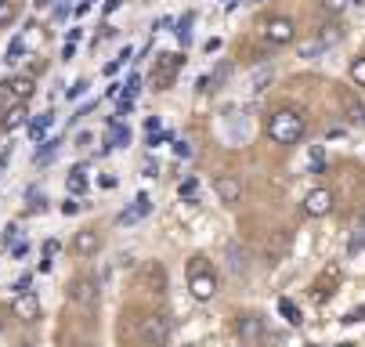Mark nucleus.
I'll return each mask as SVG.
<instances>
[{"label":"nucleus","mask_w":365,"mask_h":347,"mask_svg":"<svg viewBox=\"0 0 365 347\" xmlns=\"http://www.w3.org/2000/svg\"><path fill=\"white\" fill-rule=\"evenodd\" d=\"M185 275H188V293L195 296V301H202V304L214 301V293H217V275H214L210 261H206L202 254H195V257L188 261Z\"/></svg>","instance_id":"obj_1"},{"label":"nucleus","mask_w":365,"mask_h":347,"mask_svg":"<svg viewBox=\"0 0 365 347\" xmlns=\"http://www.w3.org/2000/svg\"><path fill=\"white\" fill-rule=\"evenodd\" d=\"M304 130H307V123L297 109H279L268 116V138L275 145H297L304 138Z\"/></svg>","instance_id":"obj_2"},{"label":"nucleus","mask_w":365,"mask_h":347,"mask_svg":"<svg viewBox=\"0 0 365 347\" xmlns=\"http://www.w3.org/2000/svg\"><path fill=\"white\" fill-rule=\"evenodd\" d=\"M141 340H148L152 347H163L170 343V318L163 311H152L141 318Z\"/></svg>","instance_id":"obj_3"},{"label":"nucleus","mask_w":365,"mask_h":347,"mask_svg":"<svg viewBox=\"0 0 365 347\" xmlns=\"http://www.w3.org/2000/svg\"><path fill=\"white\" fill-rule=\"evenodd\" d=\"M138 282H141V289H148V293H167V271H163V264L160 261H145L141 264V271H138Z\"/></svg>","instance_id":"obj_4"},{"label":"nucleus","mask_w":365,"mask_h":347,"mask_svg":"<svg viewBox=\"0 0 365 347\" xmlns=\"http://www.w3.org/2000/svg\"><path fill=\"white\" fill-rule=\"evenodd\" d=\"M33 98V80H26V76H11L8 83H4V90H0V105H19V102H29Z\"/></svg>","instance_id":"obj_5"},{"label":"nucleus","mask_w":365,"mask_h":347,"mask_svg":"<svg viewBox=\"0 0 365 347\" xmlns=\"http://www.w3.org/2000/svg\"><path fill=\"white\" fill-rule=\"evenodd\" d=\"M304 214H307V217H326V214H333V192H329V188H311V192L304 195Z\"/></svg>","instance_id":"obj_6"},{"label":"nucleus","mask_w":365,"mask_h":347,"mask_svg":"<svg viewBox=\"0 0 365 347\" xmlns=\"http://www.w3.org/2000/svg\"><path fill=\"white\" fill-rule=\"evenodd\" d=\"M181 55H163V62H160V69L152 73V90H167L170 83H174V76H178V69H181Z\"/></svg>","instance_id":"obj_7"},{"label":"nucleus","mask_w":365,"mask_h":347,"mask_svg":"<svg viewBox=\"0 0 365 347\" xmlns=\"http://www.w3.org/2000/svg\"><path fill=\"white\" fill-rule=\"evenodd\" d=\"M11 315L22 318V322H36V318H40V301H36V293H33V289L19 293L15 301H11Z\"/></svg>","instance_id":"obj_8"},{"label":"nucleus","mask_w":365,"mask_h":347,"mask_svg":"<svg viewBox=\"0 0 365 347\" xmlns=\"http://www.w3.org/2000/svg\"><path fill=\"white\" fill-rule=\"evenodd\" d=\"M69 301L76 304V308H94L98 304V286L91 282V279H76L73 286H69Z\"/></svg>","instance_id":"obj_9"},{"label":"nucleus","mask_w":365,"mask_h":347,"mask_svg":"<svg viewBox=\"0 0 365 347\" xmlns=\"http://www.w3.org/2000/svg\"><path fill=\"white\" fill-rule=\"evenodd\" d=\"M214 188H217V200H221V203H228V207L242 200V181H239V177H232V174H221V177L214 181Z\"/></svg>","instance_id":"obj_10"},{"label":"nucleus","mask_w":365,"mask_h":347,"mask_svg":"<svg viewBox=\"0 0 365 347\" xmlns=\"http://www.w3.org/2000/svg\"><path fill=\"white\" fill-rule=\"evenodd\" d=\"M289 246H293V232H289V228L272 232V239H268V261H272V264H279V261L289 254Z\"/></svg>","instance_id":"obj_11"},{"label":"nucleus","mask_w":365,"mask_h":347,"mask_svg":"<svg viewBox=\"0 0 365 347\" xmlns=\"http://www.w3.org/2000/svg\"><path fill=\"white\" fill-rule=\"evenodd\" d=\"M22 127H29V109H26V102L11 105V109L4 113V120H0V130H4V134H15V130H22Z\"/></svg>","instance_id":"obj_12"},{"label":"nucleus","mask_w":365,"mask_h":347,"mask_svg":"<svg viewBox=\"0 0 365 347\" xmlns=\"http://www.w3.org/2000/svg\"><path fill=\"white\" fill-rule=\"evenodd\" d=\"M293 33H297V26H293L289 19H268V26H264V36H268L272 43H289Z\"/></svg>","instance_id":"obj_13"},{"label":"nucleus","mask_w":365,"mask_h":347,"mask_svg":"<svg viewBox=\"0 0 365 347\" xmlns=\"http://www.w3.org/2000/svg\"><path fill=\"white\" fill-rule=\"evenodd\" d=\"M152 214V200H148V195H138V200L116 217V224H134V221H145Z\"/></svg>","instance_id":"obj_14"},{"label":"nucleus","mask_w":365,"mask_h":347,"mask_svg":"<svg viewBox=\"0 0 365 347\" xmlns=\"http://www.w3.org/2000/svg\"><path fill=\"white\" fill-rule=\"evenodd\" d=\"M336 279H340V264H329L326 275L315 282V289H311V296H315V301H329L333 289H336Z\"/></svg>","instance_id":"obj_15"},{"label":"nucleus","mask_w":365,"mask_h":347,"mask_svg":"<svg viewBox=\"0 0 365 347\" xmlns=\"http://www.w3.org/2000/svg\"><path fill=\"white\" fill-rule=\"evenodd\" d=\"M260 336H264V318H260V315H242L239 318V340L242 343H253Z\"/></svg>","instance_id":"obj_16"},{"label":"nucleus","mask_w":365,"mask_h":347,"mask_svg":"<svg viewBox=\"0 0 365 347\" xmlns=\"http://www.w3.org/2000/svg\"><path fill=\"white\" fill-rule=\"evenodd\" d=\"M73 250H76L80 257H94V254L101 250V235H98V232H76Z\"/></svg>","instance_id":"obj_17"},{"label":"nucleus","mask_w":365,"mask_h":347,"mask_svg":"<svg viewBox=\"0 0 365 347\" xmlns=\"http://www.w3.org/2000/svg\"><path fill=\"white\" fill-rule=\"evenodd\" d=\"M66 188H69L73 195H80V192L87 188V167H83V163H76V167L69 170V177H66Z\"/></svg>","instance_id":"obj_18"},{"label":"nucleus","mask_w":365,"mask_h":347,"mask_svg":"<svg viewBox=\"0 0 365 347\" xmlns=\"http://www.w3.org/2000/svg\"><path fill=\"white\" fill-rule=\"evenodd\" d=\"M344 109H347V120H351L354 127H361V123H365V105L358 102L354 94H344Z\"/></svg>","instance_id":"obj_19"},{"label":"nucleus","mask_w":365,"mask_h":347,"mask_svg":"<svg viewBox=\"0 0 365 347\" xmlns=\"http://www.w3.org/2000/svg\"><path fill=\"white\" fill-rule=\"evenodd\" d=\"M51 120H55V113H40V116H33V120H29V127H26V130H29V138H33V141H40Z\"/></svg>","instance_id":"obj_20"},{"label":"nucleus","mask_w":365,"mask_h":347,"mask_svg":"<svg viewBox=\"0 0 365 347\" xmlns=\"http://www.w3.org/2000/svg\"><path fill=\"white\" fill-rule=\"evenodd\" d=\"M279 315L289 322V326H300L304 318H300V308L293 304V301H286V296H282V301H279Z\"/></svg>","instance_id":"obj_21"},{"label":"nucleus","mask_w":365,"mask_h":347,"mask_svg":"<svg viewBox=\"0 0 365 347\" xmlns=\"http://www.w3.org/2000/svg\"><path fill=\"white\" fill-rule=\"evenodd\" d=\"M228 257H232V268H235V275H242L246 271V250L239 242H228Z\"/></svg>","instance_id":"obj_22"},{"label":"nucleus","mask_w":365,"mask_h":347,"mask_svg":"<svg viewBox=\"0 0 365 347\" xmlns=\"http://www.w3.org/2000/svg\"><path fill=\"white\" fill-rule=\"evenodd\" d=\"M319 40H322L326 47H333L336 40H344V26H336V22H329V26H322V33H319Z\"/></svg>","instance_id":"obj_23"},{"label":"nucleus","mask_w":365,"mask_h":347,"mask_svg":"<svg viewBox=\"0 0 365 347\" xmlns=\"http://www.w3.org/2000/svg\"><path fill=\"white\" fill-rule=\"evenodd\" d=\"M15 15H19V8L11 4V0H0V29L11 26V22H15Z\"/></svg>","instance_id":"obj_24"},{"label":"nucleus","mask_w":365,"mask_h":347,"mask_svg":"<svg viewBox=\"0 0 365 347\" xmlns=\"http://www.w3.org/2000/svg\"><path fill=\"white\" fill-rule=\"evenodd\" d=\"M116 141V148H123L127 141H130V130L123 127V123H116V127H109V145Z\"/></svg>","instance_id":"obj_25"},{"label":"nucleus","mask_w":365,"mask_h":347,"mask_svg":"<svg viewBox=\"0 0 365 347\" xmlns=\"http://www.w3.org/2000/svg\"><path fill=\"white\" fill-rule=\"evenodd\" d=\"M322 51H326V43H322V40H311V43L300 47V58H319Z\"/></svg>","instance_id":"obj_26"},{"label":"nucleus","mask_w":365,"mask_h":347,"mask_svg":"<svg viewBox=\"0 0 365 347\" xmlns=\"http://www.w3.org/2000/svg\"><path fill=\"white\" fill-rule=\"evenodd\" d=\"M351 80H354L358 87H365V55L351 62Z\"/></svg>","instance_id":"obj_27"},{"label":"nucleus","mask_w":365,"mask_h":347,"mask_svg":"<svg viewBox=\"0 0 365 347\" xmlns=\"http://www.w3.org/2000/svg\"><path fill=\"white\" fill-rule=\"evenodd\" d=\"M55 152H58V141H55V138H51V141H43V148H40V156H36V163L43 167V163H47L51 156H55Z\"/></svg>","instance_id":"obj_28"},{"label":"nucleus","mask_w":365,"mask_h":347,"mask_svg":"<svg viewBox=\"0 0 365 347\" xmlns=\"http://www.w3.org/2000/svg\"><path fill=\"white\" fill-rule=\"evenodd\" d=\"M347 4H351V0H322V11H326V15H340Z\"/></svg>","instance_id":"obj_29"},{"label":"nucleus","mask_w":365,"mask_h":347,"mask_svg":"<svg viewBox=\"0 0 365 347\" xmlns=\"http://www.w3.org/2000/svg\"><path fill=\"white\" fill-rule=\"evenodd\" d=\"M344 322H347V326H358V322H365V304H358L354 311H347V315H344Z\"/></svg>","instance_id":"obj_30"},{"label":"nucleus","mask_w":365,"mask_h":347,"mask_svg":"<svg viewBox=\"0 0 365 347\" xmlns=\"http://www.w3.org/2000/svg\"><path fill=\"white\" fill-rule=\"evenodd\" d=\"M19 58H22V36H15V40H11V47H8V58H4V62H19Z\"/></svg>","instance_id":"obj_31"},{"label":"nucleus","mask_w":365,"mask_h":347,"mask_svg":"<svg viewBox=\"0 0 365 347\" xmlns=\"http://www.w3.org/2000/svg\"><path fill=\"white\" fill-rule=\"evenodd\" d=\"M62 214H66V217H73V214H80V203H76V195H69V200L62 203Z\"/></svg>","instance_id":"obj_32"},{"label":"nucleus","mask_w":365,"mask_h":347,"mask_svg":"<svg viewBox=\"0 0 365 347\" xmlns=\"http://www.w3.org/2000/svg\"><path fill=\"white\" fill-rule=\"evenodd\" d=\"M268 80H272V73L264 69L260 76H253V90H268Z\"/></svg>","instance_id":"obj_33"},{"label":"nucleus","mask_w":365,"mask_h":347,"mask_svg":"<svg viewBox=\"0 0 365 347\" xmlns=\"http://www.w3.org/2000/svg\"><path fill=\"white\" fill-rule=\"evenodd\" d=\"M51 4H55V0H33V11H36V15H47Z\"/></svg>","instance_id":"obj_34"},{"label":"nucleus","mask_w":365,"mask_h":347,"mask_svg":"<svg viewBox=\"0 0 365 347\" xmlns=\"http://www.w3.org/2000/svg\"><path fill=\"white\" fill-rule=\"evenodd\" d=\"M83 90H87V80H76V83H73V87L66 90V94H69V98H80Z\"/></svg>","instance_id":"obj_35"},{"label":"nucleus","mask_w":365,"mask_h":347,"mask_svg":"<svg viewBox=\"0 0 365 347\" xmlns=\"http://www.w3.org/2000/svg\"><path fill=\"white\" fill-rule=\"evenodd\" d=\"M58 254V239H47L43 242V257H55Z\"/></svg>","instance_id":"obj_36"},{"label":"nucleus","mask_w":365,"mask_h":347,"mask_svg":"<svg viewBox=\"0 0 365 347\" xmlns=\"http://www.w3.org/2000/svg\"><path fill=\"white\" fill-rule=\"evenodd\" d=\"M195 188H199V181H195V177H188V181H181V195H192Z\"/></svg>","instance_id":"obj_37"},{"label":"nucleus","mask_w":365,"mask_h":347,"mask_svg":"<svg viewBox=\"0 0 365 347\" xmlns=\"http://www.w3.org/2000/svg\"><path fill=\"white\" fill-rule=\"evenodd\" d=\"M29 286H33V275H22V279H19V282H15V289H19V293H26V289H29Z\"/></svg>","instance_id":"obj_38"},{"label":"nucleus","mask_w":365,"mask_h":347,"mask_svg":"<svg viewBox=\"0 0 365 347\" xmlns=\"http://www.w3.org/2000/svg\"><path fill=\"white\" fill-rule=\"evenodd\" d=\"M98 185H101V188H116V177H113V174H101Z\"/></svg>","instance_id":"obj_39"},{"label":"nucleus","mask_w":365,"mask_h":347,"mask_svg":"<svg viewBox=\"0 0 365 347\" xmlns=\"http://www.w3.org/2000/svg\"><path fill=\"white\" fill-rule=\"evenodd\" d=\"M120 66H123V58H116V62H109V66H106V76H116V73H120Z\"/></svg>","instance_id":"obj_40"},{"label":"nucleus","mask_w":365,"mask_h":347,"mask_svg":"<svg viewBox=\"0 0 365 347\" xmlns=\"http://www.w3.org/2000/svg\"><path fill=\"white\" fill-rule=\"evenodd\" d=\"M333 347H358V343H351V340H344V343H333Z\"/></svg>","instance_id":"obj_41"},{"label":"nucleus","mask_w":365,"mask_h":347,"mask_svg":"<svg viewBox=\"0 0 365 347\" xmlns=\"http://www.w3.org/2000/svg\"><path fill=\"white\" fill-rule=\"evenodd\" d=\"M19 347H33V343H19Z\"/></svg>","instance_id":"obj_42"},{"label":"nucleus","mask_w":365,"mask_h":347,"mask_svg":"<svg viewBox=\"0 0 365 347\" xmlns=\"http://www.w3.org/2000/svg\"><path fill=\"white\" fill-rule=\"evenodd\" d=\"M257 4H260V0H257Z\"/></svg>","instance_id":"obj_43"}]
</instances>
